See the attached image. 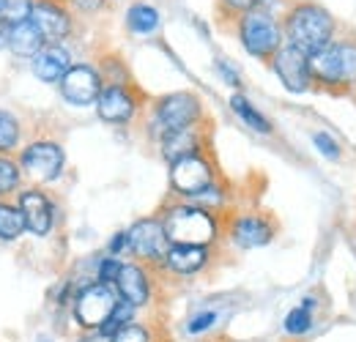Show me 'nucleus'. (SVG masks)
<instances>
[{
    "label": "nucleus",
    "instance_id": "29",
    "mask_svg": "<svg viewBox=\"0 0 356 342\" xmlns=\"http://www.w3.org/2000/svg\"><path fill=\"white\" fill-rule=\"evenodd\" d=\"M110 342H151V332L145 326H137V323H129L124 326L121 332H115Z\"/></svg>",
    "mask_w": 356,
    "mask_h": 342
},
{
    "label": "nucleus",
    "instance_id": "4",
    "mask_svg": "<svg viewBox=\"0 0 356 342\" xmlns=\"http://www.w3.org/2000/svg\"><path fill=\"white\" fill-rule=\"evenodd\" d=\"M118 291L107 282H93L88 288H83L74 299V320L83 329H102L104 320L113 315V309L118 307Z\"/></svg>",
    "mask_w": 356,
    "mask_h": 342
},
{
    "label": "nucleus",
    "instance_id": "13",
    "mask_svg": "<svg viewBox=\"0 0 356 342\" xmlns=\"http://www.w3.org/2000/svg\"><path fill=\"white\" fill-rule=\"evenodd\" d=\"M96 110H99V118L107 124H127L134 115V99L127 88L110 86L99 93Z\"/></svg>",
    "mask_w": 356,
    "mask_h": 342
},
{
    "label": "nucleus",
    "instance_id": "17",
    "mask_svg": "<svg viewBox=\"0 0 356 342\" xmlns=\"http://www.w3.org/2000/svg\"><path fill=\"white\" fill-rule=\"evenodd\" d=\"M274 230L266 219L261 216H241L236 225H233V241L241 247V250H255V247H264L271 241Z\"/></svg>",
    "mask_w": 356,
    "mask_h": 342
},
{
    "label": "nucleus",
    "instance_id": "2",
    "mask_svg": "<svg viewBox=\"0 0 356 342\" xmlns=\"http://www.w3.org/2000/svg\"><path fill=\"white\" fill-rule=\"evenodd\" d=\"M162 225H165L170 244L206 247L217 236L214 216L209 214V209H197V206H173Z\"/></svg>",
    "mask_w": 356,
    "mask_h": 342
},
{
    "label": "nucleus",
    "instance_id": "22",
    "mask_svg": "<svg viewBox=\"0 0 356 342\" xmlns=\"http://www.w3.org/2000/svg\"><path fill=\"white\" fill-rule=\"evenodd\" d=\"M22 233H25L22 211L8 206V203H0V241H14Z\"/></svg>",
    "mask_w": 356,
    "mask_h": 342
},
{
    "label": "nucleus",
    "instance_id": "25",
    "mask_svg": "<svg viewBox=\"0 0 356 342\" xmlns=\"http://www.w3.org/2000/svg\"><path fill=\"white\" fill-rule=\"evenodd\" d=\"M31 11H33V3L31 0H3V6H0V22L6 28H14V25L31 19Z\"/></svg>",
    "mask_w": 356,
    "mask_h": 342
},
{
    "label": "nucleus",
    "instance_id": "34",
    "mask_svg": "<svg viewBox=\"0 0 356 342\" xmlns=\"http://www.w3.org/2000/svg\"><path fill=\"white\" fill-rule=\"evenodd\" d=\"M124 247H129V233H118V236L113 238V244H110V252H113V255H118Z\"/></svg>",
    "mask_w": 356,
    "mask_h": 342
},
{
    "label": "nucleus",
    "instance_id": "26",
    "mask_svg": "<svg viewBox=\"0 0 356 342\" xmlns=\"http://www.w3.org/2000/svg\"><path fill=\"white\" fill-rule=\"evenodd\" d=\"M132 315H134V307L121 299V301H118V307L113 309V315H110V318L104 320V326L99 329V334H102V337H113L115 332H121L124 326H129Z\"/></svg>",
    "mask_w": 356,
    "mask_h": 342
},
{
    "label": "nucleus",
    "instance_id": "10",
    "mask_svg": "<svg viewBox=\"0 0 356 342\" xmlns=\"http://www.w3.org/2000/svg\"><path fill=\"white\" fill-rule=\"evenodd\" d=\"M170 184H173V189H176L178 195L195 197V195H200L206 186H211V168H209V162H206L203 156H197V154L184 156V159L173 162V168H170Z\"/></svg>",
    "mask_w": 356,
    "mask_h": 342
},
{
    "label": "nucleus",
    "instance_id": "24",
    "mask_svg": "<svg viewBox=\"0 0 356 342\" xmlns=\"http://www.w3.org/2000/svg\"><path fill=\"white\" fill-rule=\"evenodd\" d=\"M129 28L134 33H154L159 28V11L154 6H132L129 8Z\"/></svg>",
    "mask_w": 356,
    "mask_h": 342
},
{
    "label": "nucleus",
    "instance_id": "27",
    "mask_svg": "<svg viewBox=\"0 0 356 342\" xmlns=\"http://www.w3.org/2000/svg\"><path fill=\"white\" fill-rule=\"evenodd\" d=\"M19 140V124L8 110H0V154L11 151Z\"/></svg>",
    "mask_w": 356,
    "mask_h": 342
},
{
    "label": "nucleus",
    "instance_id": "6",
    "mask_svg": "<svg viewBox=\"0 0 356 342\" xmlns=\"http://www.w3.org/2000/svg\"><path fill=\"white\" fill-rule=\"evenodd\" d=\"M19 165L33 181L47 184V181H55L63 170V151H60L58 142L42 140V142H33V145H28L22 151Z\"/></svg>",
    "mask_w": 356,
    "mask_h": 342
},
{
    "label": "nucleus",
    "instance_id": "19",
    "mask_svg": "<svg viewBox=\"0 0 356 342\" xmlns=\"http://www.w3.org/2000/svg\"><path fill=\"white\" fill-rule=\"evenodd\" d=\"M209 252L206 247H192V244H170L165 263L176 271V274H195L206 266Z\"/></svg>",
    "mask_w": 356,
    "mask_h": 342
},
{
    "label": "nucleus",
    "instance_id": "33",
    "mask_svg": "<svg viewBox=\"0 0 356 342\" xmlns=\"http://www.w3.org/2000/svg\"><path fill=\"white\" fill-rule=\"evenodd\" d=\"M217 69L222 72V77H225V83H230V86H238V74L225 63V60H217Z\"/></svg>",
    "mask_w": 356,
    "mask_h": 342
},
{
    "label": "nucleus",
    "instance_id": "20",
    "mask_svg": "<svg viewBox=\"0 0 356 342\" xmlns=\"http://www.w3.org/2000/svg\"><path fill=\"white\" fill-rule=\"evenodd\" d=\"M197 154V134L192 129H181V131H168L162 134V156L173 165L184 156Z\"/></svg>",
    "mask_w": 356,
    "mask_h": 342
},
{
    "label": "nucleus",
    "instance_id": "30",
    "mask_svg": "<svg viewBox=\"0 0 356 342\" xmlns=\"http://www.w3.org/2000/svg\"><path fill=\"white\" fill-rule=\"evenodd\" d=\"M217 326V312H197L195 318H189V323H186V332L189 334H203V332H209V329H214Z\"/></svg>",
    "mask_w": 356,
    "mask_h": 342
},
{
    "label": "nucleus",
    "instance_id": "12",
    "mask_svg": "<svg viewBox=\"0 0 356 342\" xmlns=\"http://www.w3.org/2000/svg\"><path fill=\"white\" fill-rule=\"evenodd\" d=\"M31 22L39 28V33H42L44 42H49V44H58L60 39H66L69 31H72L69 14H66L58 3H52V0H39V3H33Z\"/></svg>",
    "mask_w": 356,
    "mask_h": 342
},
{
    "label": "nucleus",
    "instance_id": "18",
    "mask_svg": "<svg viewBox=\"0 0 356 342\" xmlns=\"http://www.w3.org/2000/svg\"><path fill=\"white\" fill-rule=\"evenodd\" d=\"M8 49L17 55V58H36V52L44 47V36L39 33V28L31 22V19H25V22H19V25H14V28H8Z\"/></svg>",
    "mask_w": 356,
    "mask_h": 342
},
{
    "label": "nucleus",
    "instance_id": "21",
    "mask_svg": "<svg viewBox=\"0 0 356 342\" xmlns=\"http://www.w3.org/2000/svg\"><path fill=\"white\" fill-rule=\"evenodd\" d=\"M230 107H233V113H236L250 129H255V131H261V134H268V131H271V124H268L266 118H264L241 93H236V96L230 99Z\"/></svg>",
    "mask_w": 356,
    "mask_h": 342
},
{
    "label": "nucleus",
    "instance_id": "31",
    "mask_svg": "<svg viewBox=\"0 0 356 342\" xmlns=\"http://www.w3.org/2000/svg\"><path fill=\"white\" fill-rule=\"evenodd\" d=\"M312 140H315V145H318V151H321L323 156H329V159H340V145H337L326 131H315Z\"/></svg>",
    "mask_w": 356,
    "mask_h": 342
},
{
    "label": "nucleus",
    "instance_id": "8",
    "mask_svg": "<svg viewBox=\"0 0 356 342\" xmlns=\"http://www.w3.org/2000/svg\"><path fill=\"white\" fill-rule=\"evenodd\" d=\"M129 250L143 260L159 263L168 257L170 250V238L165 233V225L156 219H140L129 230Z\"/></svg>",
    "mask_w": 356,
    "mask_h": 342
},
{
    "label": "nucleus",
    "instance_id": "3",
    "mask_svg": "<svg viewBox=\"0 0 356 342\" xmlns=\"http://www.w3.org/2000/svg\"><path fill=\"white\" fill-rule=\"evenodd\" d=\"M310 74L312 80L323 86H351L356 80V44H326L310 55Z\"/></svg>",
    "mask_w": 356,
    "mask_h": 342
},
{
    "label": "nucleus",
    "instance_id": "15",
    "mask_svg": "<svg viewBox=\"0 0 356 342\" xmlns=\"http://www.w3.org/2000/svg\"><path fill=\"white\" fill-rule=\"evenodd\" d=\"M69 69H72V58L60 44H47L33 58V72L42 83H60Z\"/></svg>",
    "mask_w": 356,
    "mask_h": 342
},
{
    "label": "nucleus",
    "instance_id": "11",
    "mask_svg": "<svg viewBox=\"0 0 356 342\" xmlns=\"http://www.w3.org/2000/svg\"><path fill=\"white\" fill-rule=\"evenodd\" d=\"M60 93L69 104H77V107L96 104V99L102 93L99 74L90 66H72L60 80Z\"/></svg>",
    "mask_w": 356,
    "mask_h": 342
},
{
    "label": "nucleus",
    "instance_id": "5",
    "mask_svg": "<svg viewBox=\"0 0 356 342\" xmlns=\"http://www.w3.org/2000/svg\"><path fill=\"white\" fill-rule=\"evenodd\" d=\"M238 36H241V44L247 52L258 55V58H274V52L280 49V28L277 22L264 14V11H247L238 22Z\"/></svg>",
    "mask_w": 356,
    "mask_h": 342
},
{
    "label": "nucleus",
    "instance_id": "36",
    "mask_svg": "<svg viewBox=\"0 0 356 342\" xmlns=\"http://www.w3.org/2000/svg\"><path fill=\"white\" fill-rule=\"evenodd\" d=\"M80 342H102V334H99V337H86V340H80Z\"/></svg>",
    "mask_w": 356,
    "mask_h": 342
},
{
    "label": "nucleus",
    "instance_id": "9",
    "mask_svg": "<svg viewBox=\"0 0 356 342\" xmlns=\"http://www.w3.org/2000/svg\"><path fill=\"white\" fill-rule=\"evenodd\" d=\"M274 72L277 77L282 80V86L293 93H302L310 86L312 74H310V55H305L302 49L285 44L274 52Z\"/></svg>",
    "mask_w": 356,
    "mask_h": 342
},
{
    "label": "nucleus",
    "instance_id": "7",
    "mask_svg": "<svg viewBox=\"0 0 356 342\" xmlns=\"http://www.w3.org/2000/svg\"><path fill=\"white\" fill-rule=\"evenodd\" d=\"M197 118H200V101L192 93L165 96L159 101V107H156V124L162 129V134L181 131V129H192Z\"/></svg>",
    "mask_w": 356,
    "mask_h": 342
},
{
    "label": "nucleus",
    "instance_id": "32",
    "mask_svg": "<svg viewBox=\"0 0 356 342\" xmlns=\"http://www.w3.org/2000/svg\"><path fill=\"white\" fill-rule=\"evenodd\" d=\"M121 266H124V263H118L115 257H104V260L99 263V282L115 285V279H118V271H121Z\"/></svg>",
    "mask_w": 356,
    "mask_h": 342
},
{
    "label": "nucleus",
    "instance_id": "35",
    "mask_svg": "<svg viewBox=\"0 0 356 342\" xmlns=\"http://www.w3.org/2000/svg\"><path fill=\"white\" fill-rule=\"evenodd\" d=\"M230 8H236V11H252V6L258 3V0H225Z\"/></svg>",
    "mask_w": 356,
    "mask_h": 342
},
{
    "label": "nucleus",
    "instance_id": "1",
    "mask_svg": "<svg viewBox=\"0 0 356 342\" xmlns=\"http://www.w3.org/2000/svg\"><path fill=\"white\" fill-rule=\"evenodd\" d=\"M332 31H334V22L332 17L318 8V6H296L291 14H288V22H285V36L288 44L302 49L305 55H315L318 49H323L326 44L332 42Z\"/></svg>",
    "mask_w": 356,
    "mask_h": 342
},
{
    "label": "nucleus",
    "instance_id": "37",
    "mask_svg": "<svg viewBox=\"0 0 356 342\" xmlns=\"http://www.w3.org/2000/svg\"><path fill=\"white\" fill-rule=\"evenodd\" d=\"M0 6H3V0H0Z\"/></svg>",
    "mask_w": 356,
    "mask_h": 342
},
{
    "label": "nucleus",
    "instance_id": "28",
    "mask_svg": "<svg viewBox=\"0 0 356 342\" xmlns=\"http://www.w3.org/2000/svg\"><path fill=\"white\" fill-rule=\"evenodd\" d=\"M17 184H19V168L11 159L0 156V197L8 195V192H14Z\"/></svg>",
    "mask_w": 356,
    "mask_h": 342
},
{
    "label": "nucleus",
    "instance_id": "23",
    "mask_svg": "<svg viewBox=\"0 0 356 342\" xmlns=\"http://www.w3.org/2000/svg\"><path fill=\"white\" fill-rule=\"evenodd\" d=\"M312 299H305V304H299L296 309H291L285 315V332L293 337H302L312 329Z\"/></svg>",
    "mask_w": 356,
    "mask_h": 342
},
{
    "label": "nucleus",
    "instance_id": "16",
    "mask_svg": "<svg viewBox=\"0 0 356 342\" xmlns=\"http://www.w3.org/2000/svg\"><path fill=\"white\" fill-rule=\"evenodd\" d=\"M115 288H118V296L132 304V307H143L151 299V285H148V277L140 266L134 263H124L121 271H118V279H115Z\"/></svg>",
    "mask_w": 356,
    "mask_h": 342
},
{
    "label": "nucleus",
    "instance_id": "14",
    "mask_svg": "<svg viewBox=\"0 0 356 342\" xmlns=\"http://www.w3.org/2000/svg\"><path fill=\"white\" fill-rule=\"evenodd\" d=\"M19 211L25 219V230H31L33 236H47L52 230V206L42 192H25L19 197Z\"/></svg>",
    "mask_w": 356,
    "mask_h": 342
}]
</instances>
